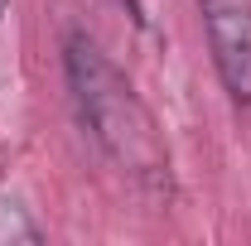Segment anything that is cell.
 <instances>
[{"mask_svg":"<svg viewBox=\"0 0 251 246\" xmlns=\"http://www.w3.org/2000/svg\"><path fill=\"white\" fill-rule=\"evenodd\" d=\"M0 5H5V0H0Z\"/></svg>","mask_w":251,"mask_h":246,"instance_id":"3957f363","label":"cell"},{"mask_svg":"<svg viewBox=\"0 0 251 246\" xmlns=\"http://www.w3.org/2000/svg\"><path fill=\"white\" fill-rule=\"evenodd\" d=\"M208 53L237 106H251V0H198Z\"/></svg>","mask_w":251,"mask_h":246,"instance_id":"7a4b0ae2","label":"cell"},{"mask_svg":"<svg viewBox=\"0 0 251 246\" xmlns=\"http://www.w3.org/2000/svg\"><path fill=\"white\" fill-rule=\"evenodd\" d=\"M63 73H68V87L77 101V116L101 145V154L140 188L169 184V150L159 140L150 106L130 87V77L101 53L92 34L73 29L63 39Z\"/></svg>","mask_w":251,"mask_h":246,"instance_id":"6da1fadb","label":"cell"}]
</instances>
